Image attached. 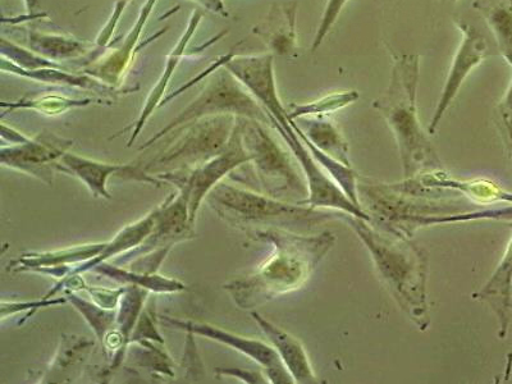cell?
<instances>
[{
    "label": "cell",
    "mask_w": 512,
    "mask_h": 384,
    "mask_svg": "<svg viewBox=\"0 0 512 384\" xmlns=\"http://www.w3.org/2000/svg\"><path fill=\"white\" fill-rule=\"evenodd\" d=\"M250 235L272 244L274 253L251 276L224 285L242 309H254L299 290L337 240L335 233L329 231L310 236L280 228L256 230Z\"/></svg>",
    "instance_id": "cell-1"
},
{
    "label": "cell",
    "mask_w": 512,
    "mask_h": 384,
    "mask_svg": "<svg viewBox=\"0 0 512 384\" xmlns=\"http://www.w3.org/2000/svg\"><path fill=\"white\" fill-rule=\"evenodd\" d=\"M372 256L379 276L393 299L408 317L425 331L431 324L427 295L428 254L410 237L388 230H378L369 221L342 213Z\"/></svg>",
    "instance_id": "cell-2"
},
{
    "label": "cell",
    "mask_w": 512,
    "mask_h": 384,
    "mask_svg": "<svg viewBox=\"0 0 512 384\" xmlns=\"http://www.w3.org/2000/svg\"><path fill=\"white\" fill-rule=\"evenodd\" d=\"M390 85L373 108L382 114L395 136L406 180L440 171L442 163L418 118L416 98L420 79L419 54H393Z\"/></svg>",
    "instance_id": "cell-3"
},
{
    "label": "cell",
    "mask_w": 512,
    "mask_h": 384,
    "mask_svg": "<svg viewBox=\"0 0 512 384\" xmlns=\"http://www.w3.org/2000/svg\"><path fill=\"white\" fill-rule=\"evenodd\" d=\"M205 201L232 226L267 230L280 228L292 232H309L322 223L340 219L341 212H331L272 198L263 192L239 189L221 182L209 192Z\"/></svg>",
    "instance_id": "cell-4"
},
{
    "label": "cell",
    "mask_w": 512,
    "mask_h": 384,
    "mask_svg": "<svg viewBox=\"0 0 512 384\" xmlns=\"http://www.w3.org/2000/svg\"><path fill=\"white\" fill-rule=\"evenodd\" d=\"M241 127L242 143L250 155L254 181L259 190L272 198L296 199V203L308 199L309 187L301 177L291 155L273 139L264 123L253 118L237 117ZM286 201V200H285Z\"/></svg>",
    "instance_id": "cell-5"
},
{
    "label": "cell",
    "mask_w": 512,
    "mask_h": 384,
    "mask_svg": "<svg viewBox=\"0 0 512 384\" xmlns=\"http://www.w3.org/2000/svg\"><path fill=\"white\" fill-rule=\"evenodd\" d=\"M236 118L232 114H221L190 123L185 126V134L178 136L175 143L168 144L162 153L146 164V172L160 175L192 169L216 158L226 149Z\"/></svg>",
    "instance_id": "cell-6"
},
{
    "label": "cell",
    "mask_w": 512,
    "mask_h": 384,
    "mask_svg": "<svg viewBox=\"0 0 512 384\" xmlns=\"http://www.w3.org/2000/svg\"><path fill=\"white\" fill-rule=\"evenodd\" d=\"M232 114L236 117L253 118V120L272 125L267 111L260 107L258 102L241 88L233 79L232 73L221 72L210 82L207 89L194 100L184 112L173 120L167 127L155 134L152 139L146 141L140 150L152 148L158 141L172 134L173 131L190 125L203 118Z\"/></svg>",
    "instance_id": "cell-7"
},
{
    "label": "cell",
    "mask_w": 512,
    "mask_h": 384,
    "mask_svg": "<svg viewBox=\"0 0 512 384\" xmlns=\"http://www.w3.org/2000/svg\"><path fill=\"white\" fill-rule=\"evenodd\" d=\"M249 163L250 155L242 143L239 118H236V125L233 128L230 141H228L226 149L216 158L192 169L160 173L158 178L175 185L178 191L185 196L187 205H189L190 221L195 224L201 204L209 192L221 184L224 177Z\"/></svg>",
    "instance_id": "cell-8"
},
{
    "label": "cell",
    "mask_w": 512,
    "mask_h": 384,
    "mask_svg": "<svg viewBox=\"0 0 512 384\" xmlns=\"http://www.w3.org/2000/svg\"><path fill=\"white\" fill-rule=\"evenodd\" d=\"M159 320L166 324V326L178 329V331L191 332L195 336L207 337L210 340L219 342V344L232 347L233 350L241 352V354L256 361L267 372V377L271 383H295L294 378L288 373L276 349L271 345L265 344L263 341L235 335V333L224 331V329L212 326L209 323L177 319L168 317V315H163Z\"/></svg>",
    "instance_id": "cell-9"
},
{
    "label": "cell",
    "mask_w": 512,
    "mask_h": 384,
    "mask_svg": "<svg viewBox=\"0 0 512 384\" xmlns=\"http://www.w3.org/2000/svg\"><path fill=\"white\" fill-rule=\"evenodd\" d=\"M157 210L153 231L143 244L121 255L116 260L117 265L131 263L132 260L153 251L172 249L178 242L194 239V224L190 221L189 205L180 191L177 195L171 194Z\"/></svg>",
    "instance_id": "cell-10"
},
{
    "label": "cell",
    "mask_w": 512,
    "mask_h": 384,
    "mask_svg": "<svg viewBox=\"0 0 512 384\" xmlns=\"http://www.w3.org/2000/svg\"><path fill=\"white\" fill-rule=\"evenodd\" d=\"M71 145L72 141L57 139L56 136H40L35 140L25 137L21 143L3 148L0 162L3 167L16 169L52 185L59 160L67 154Z\"/></svg>",
    "instance_id": "cell-11"
},
{
    "label": "cell",
    "mask_w": 512,
    "mask_h": 384,
    "mask_svg": "<svg viewBox=\"0 0 512 384\" xmlns=\"http://www.w3.org/2000/svg\"><path fill=\"white\" fill-rule=\"evenodd\" d=\"M455 25L463 35V39H461L459 49H457L454 61H452L451 70L448 72L445 88L442 90L436 112H434L432 121L429 123L428 132L431 135L437 131L447 109L455 102L466 77L482 63L488 53L486 39L474 26L460 20H456Z\"/></svg>",
    "instance_id": "cell-12"
},
{
    "label": "cell",
    "mask_w": 512,
    "mask_h": 384,
    "mask_svg": "<svg viewBox=\"0 0 512 384\" xmlns=\"http://www.w3.org/2000/svg\"><path fill=\"white\" fill-rule=\"evenodd\" d=\"M58 171L79 178L95 198L108 200L112 199L111 192L107 189L108 180L114 176L122 180L139 181L157 187L166 184L160 178L150 176L144 167L135 166V164L103 163L71 153L64 154L59 160Z\"/></svg>",
    "instance_id": "cell-13"
},
{
    "label": "cell",
    "mask_w": 512,
    "mask_h": 384,
    "mask_svg": "<svg viewBox=\"0 0 512 384\" xmlns=\"http://www.w3.org/2000/svg\"><path fill=\"white\" fill-rule=\"evenodd\" d=\"M107 245V242L75 246V248L50 253H29L21 255L9 264V271L36 272L48 276L64 278L72 272L77 264L88 262L98 256Z\"/></svg>",
    "instance_id": "cell-14"
},
{
    "label": "cell",
    "mask_w": 512,
    "mask_h": 384,
    "mask_svg": "<svg viewBox=\"0 0 512 384\" xmlns=\"http://www.w3.org/2000/svg\"><path fill=\"white\" fill-rule=\"evenodd\" d=\"M251 317L262 329L265 337L271 342L278 355L281 356L283 364H285L291 377L294 378L295 383H319L317 376L314 374L312 364H310L309 356L306 354L305 347L296 337L290 335L285 329L269 322L268 319H265L258 312H251Z\"/></svg>",
    "instance_id": "cell-15"
},
{
    "label": "cell",
    "mask_w": 512,
    "mask_h": 384,
    "mask_svg": "<svg viewBox=\"0 0 512 384\" xmlns=\"http://www.w3.org/2000/svg\"><path fill=\"white\" fill-rule=\"evenodd\" d=\"M511 286H512V239L509 248L506 250L504 259L493 273L491 280L483 286L478 294L473 295L474 299L487 301L493 312L500 320V336H506L507 327L510 322L511 310Z\"/></svg>",
    "instance_id": "cell-16"
},
{
    "label": "cell",
    "mask_w": 512,
    "mask_h": 384,
    "mask_svg": "<svg viewBox=\"0 0 512 384\" xmlns=\"http://www.w3.org/2000/svg\"><path fill=\"white\" fill-rule=\"evenodd\" d=\"M157 212L158 210L155 208L148 216L141 218L140 221L128 224V226L117 233L113 240L107 242L102 253L95 256L94 259L88 260V262L75 265L71 274H82L93 271L95 267L107 262L108 259L126 254L128 251L134 250L137 246L143 244L146 237L153 231ZM68 276H70V274H68Z\"/></svg>",
    "instance_id": "cell-17"
},
{
    "label": "cell",
    "mask_w": 512,
    "mask_h": 384,
    "mask_svg": "<svg viewBox=\"0 0 512 384\" xmlns=\"http://www.w3.org/2000/svg\"><path fill=\"white\" fill-rule=\"evenodd\" d=\"M296 12L297 3L285 4L272 9L268 22L255 29V34L262 36L272 52L280 56H290L296 52Z\"/></svg>",
    "instance_id": "cell-18"
},
{
    "label": "cell",
    "mask_w": 512,
    "mask_h": 384,
    "mask_svg": "<svg viewBox=\"0 0 512 384\" xmlns=\"http://www.w3.org/2000/svg\"><path fill=\"white\" fill-rule=\"evenodd\" d=\"M301 131L323 153L351 167L349 144L335 123L324 116L299 118Z\"/></svg>",
    "instance_id": "cell-19"
},
{
    "label": "cell",
    "mask_w": 512,
    "mask_h": 384,
    "mask_svg": "<svg viewBox=\"0 0 512 384\" xmlns=\"http://www.w3.org/2000/svg\"><path fill=\"white\" fill-rule=\"evenodd\" d=\"M93 272L112 278L113 281L120 282L123 286H139L145 288V290L155 292V294H175V292L186 290L185 283L175 280V278L159 276L157 273H137L107 262L99 264L98 267L93 269Z\"/></svg>",
    "instance_id": "cell-20"
},
{
    "label": "cell",
    "mask_w": 512,
    "mask_h": 384,
    "mask_svg": "<svg viewBox=\"0 0 512 384\" xmlns=\"http://www.w3.org/2000/svg\"><path fill=\"white\" fill-rule=\"evenodd\" d=\"M292 125H294L297 134H299L301 140L304 141L306 148L310 150V153H312L314 159L317 160L319 166L341 187V190L345 192L347 198L361 208L358 175L352 171L351 167L338 162V160L329 157V155L323 153L322 150H319L317 146L305 136L301 128L297 126L296 121H292Z\"/></svg>",
    "instance_id": "cell-21"
},
{
    "label": "cell",
    "mask_w": 512,
    "mask_h": 384,
    "mask_svg": "<svg viewBox=\"0 0 512 384\" xmlns=\"http://www.w3.org/2000/svg\"><path fill=\"white\" fill-rule=\"evenodd\" d=\"M199 20L200 15L196 13V15L192 17V21L189 26V30H187L186 32V35H184V38L181 39L180 43H178L177 45V48L173 50L171 57H169L167 71L164 72L162 79H160L158 85L155 86L152 93H150L148 100H146L145 108L143 109V112H141L139 120H137L135 126H130L126 128L125 131H127L128 128H132L131 137L130 140H128L127 146H131L132 144H134V141L137 139V136L140 135V131L143 130L146 121L149 120L150 116H152V113L154 112V109L159 107L160 102H162V96L164 91H166L167 89L169 80H171L172 72L173 70H175L178 61H180L182 53H184L187 41H189L192 34H194L196 26H198L199 24Z\"/></svg>",
    "instance_id": "cell-22"
},
{
    "label": "cell",
    "mask_w": 512,
    "mask_h": 384,
    "mask_svg": "<svg viewBox=\"0 0 512 384\" xmlns=\"http://www.w3.org/2000/svg\"><path fill=\"white\" fill-rule=\"evenodd\" d=\"M473 7L486 18L502 53L512 63V0H477Z\"/></svg>",
    "instance_id": "cell-23"
},
{
    "label": "cell",
    "mask_w": 512,
    "mask_h": 384,
    "mask_svg": "<svg viewBox=\"0 0 512 384\" xmlns=\"http://www.w3.org/2000/svg\"><path fill=\"white\" fill-rule=\"evenodd\" d=\"M94 346V341H90L86 337L63 338L61 349H59L52 367L49 368L44 382H62V378H68V370L75 369L77 365L82 364Z\"/></svg>",
    "instance_id": "cell-24"
},
{
    "label": "cell",
    "mask_w": 512,
    "mask_h": 384,
    "mask_svg": "<svg viewBox=\"0 0 512 384\" xmlns=\"http://www.w3.org/2000/svg\"><path fill=\"white\" fill-rule=\"evenodd\" d=\"M67 301L75 306L77 312L85 318L93 329L95 336L103 342L105 336L108 335L112 329L116 328L117 324V309H105L94 301L82 299V297L73 294V291H66Z\"/></svg>",
    "instance_id": "cell-25"
},
{
    "label": "cell",
    "mask_w": 512,
    "mask_h": 384,
    "mask_svg": "<svg viewBox=\"0 0 512 384\" xmlns=\"http://www.w3.org/2000/svg\"><path fill=\"white\" fill-rule=\"evenodd\" d=\"M360 98L358 91H340V93H333L323 96L312 103L305 104H291V111L288 112L291 120H299L304 117H320L326 114L340 111L347 105L355 103Z\"/></svg>",
    "instance_id": "cell-26"
},
{
    "label": "cell",
    "mask_w": 512,
    "mask_h": 384,
    "mask_svg": "<svg viewBox=\"0 0 512 384\" xmlns=\"http://www.w3.org/2000/svg\"><path fill=\"white\" fill-rule=\"evenodd\" d=\"M135 350L130 351L132 363L136 367L146 368L163 374L164 377H175L173 361L168 355L166 345L154 341L137 342Z\"/></svg>",
    "instance_id": "cell-27"
},
{
    "label": "cell",
    "mask_w": 512,
    "mask_h": 384,
    "mask_svg": "<svg viewBox=\"0 0 512 384\" xmlns=\"http://www.w3.org/2000/svg\"><path fill=\"white\" fill-rule=\"evenodd\" d=\"M155 2H157V0H149L148 4L143 8V12H141V16L139 18V22H137L135 30H132L131 34L128 35L125 43V49L118 50L111 59H108L104 66H100L98 70H95V76H98L100 79L107 82H113L116 80V77L121 75L122 70H125L128 58H130L132 45H134L135 40L139 38L141 27H143L146 20H148L150 11H152Z\"/></svg>",
    "instance_id": "cell-28"
},
{
    "label": "cell",
    "mask_w": 512,
    "mask_h": 384,
    "mask_svg": "<svg viewBox=\"0 0 512 384\" xmlns=\"http://www.w3.org/2000/svg\"><path fill=\"white\" fill-rule=\"evenodd\" d=\"M30 47L44 56L59 59L79 56L84 52L85 44L79 41L64 39L61 36L30 35Z\"/></svg>",
    "instance_id": "cell-29"
},
{
    "label": "cell",
    "mask_w": 512,
    "mask_h": 384,
    "mask_svg": "<svg viewBox=\"0 0 512 384\" xmlns=\"http://www.w3.org/2000/svg\"><path fill=\"white\" fill-rule=\"evenodd\" d=\"M91 103L90 99L85 100H75L63 98V96L57 95H47L43 96V98L31 99V100H21V102L7 104L3 103V108L9 109H18V108H29L35 109V111L45 113V114H61L63 112L68 111L71 108L77 107H85Z\"/></svg>",
    "instance_id": "cell-30"
},
{
    "label": "cell",
    "mask_w": 512,
    "mask_h": 384,
    "mask_svg": "<svg viewBox=\"0 0 512 384\" xmlns=\"http://www.w3.org/2000/svg\"><path fill=\"white\" fill-rule=\"evenodd\" d=\"M9 70L11 71H18V75H22L25 77H30V79L38 80V81H44V82H63V84L73 85V86H80L82 89H89L94 88L95 84L94 81H91L90 79H86V77H79V76H72L68 75L66 72H58V71H45V70H39V71H25L21 70L20 67L11 66L9 67Z\"/></svg>",
    "instance_id": "cell-31"
},
{
    "label": "cell",
    "mask_w": 512,
    "mask_h": 384,
    "mask_svg": "<svg viewBox=\"0 0 512 384\" xmlns=\"http://www.w3.org/2000/svg\"><path fill=\"white\" fill-rule=\"evenodd\" d=\"M349 0H328L326 9H324L322 20L315 34V38L312 45V52H317V49L322 45L324 39L335 26L338 17H340L342 9L346 6Z\"/></svg>",
    "instance_id": "cell-32"
},
{
    "label": "cell",
    "mask_w": 512,
    "mask_h": 384,
    "mask_svg": "<svg viewBox=\"0 0 512 384\" xmlns=\"http://www.w3.org/2000/svg\"><path fill=\"white\" fill-rule=\"evenodd\" d=\"M141 341H154L158 342V344L166 345L158 331L157 324H155L153 310H143L139 320H137L134 332H132L131 344H137V342Z\"/></svg>",
    "instance_id": "cell-33"
},
{
    "label": "cell",
    "mask_w": 512,
    "mask_h": 384,
    "mask_svg": "<svg viewBox=\"0 0 512 384\" xmlns=\"http://www.w3.org/2000/svg\"><path fill=\"white\" fill-rule=\"evenodd\" d=\"M67 303V297H59V299H47V297H43V300L36 301H27V303H7V301H3L2 306V320L7 319L8 317H12L13 314L24 312V310H29V315H27L26 320L31 317L36 310L41 308H48V306H57Z\"/></svg>",
    "instance_id": "cell-34"
},
{
    "label": "cell",
    "mask_w": 512,
    "mask_h": 384,
    "mask_svg": "<svg viewBox=\"0 0 512 384\" xmlns=\"http://www.w3.org/2000/svg\"><path fill=\"white\" fill-rule=\"evenodd\" d=\"M81 290L88 292L94 303L103 306L105 309H117L120 304L123 292L126 291V286L117 288V290H108V288L91 287L82 283Z\"/></svg>",
    "instance_id": "cell-35"
},
{
    "label": "cell",
    "mask_w": 512,
    "mask_h": 384,
    "mask_svg": "<svg viewBox=\"0 0 512 384\" xmlns=\"http://www.w3.org/2000/svg\"><path fill=\"white\" fill-rule=\"evenodd\" d=\"M2 47L9 49V53L3 52L4 57L7 56L9 59H15V61L18 63V66L25 67L26 70L34 71L36 68L40 67H54L53 63L35 57L34 54L26 52L24 49L17 48L16 45L7 43L6 40H3Z\"/></svg>",
    "instance_id": "cell-36"
},
{
    "label": "cell",
    "mask_w": 512,
    "mask_h": 384,
    "mask_svg": "<svg viewBox=\"0 0 512 384\" xmlns=\"http://www.w3.org/2000/svg\"><path fill=\"white\" fill-rule=\"evenodd\" d=\"M194 333L187 332V341L185 345V356H184V367H187V374H190V370H195L196 377L198 379L203 376L204 368L203 363L198 355V350H196V344L194 340Z\"/></svg>",
    "instance_id": "cell-37"
},
{
    "label": "cell",
    "mask_w": 512,
    "mask_h": 384,
    "mask_svg": "<svg viewBox=\"0 0 512 384\" xmlns=\"http://www.w3.org/2000/svg\"><path fill=\"white\" fill-rule=\"evenodd\" d=\"M218 376H230L236 379H241L245 383H267L262 373L245 372L242 369L233 368H218L216 369Z\"/></svg>",
    "instance_id": "cell-38"
},
{
    "label": "cell",
    "mask_w": 512,
    "mask_h": 384,
    "mask_svg": "<svg viewBox=\"0 0 512 384\" xmlns=\"http://www.w3.org/2000/svg\"><path fill=\"white\" fill-rule=\"evenodd\" d=\"M502 117H504L505 125L509 130L512 139V85L509 93L506 95L505 102L501 105Z\"/></svg>",
    "instance_id": "cell-39"
},
{
    "label": "cell",
    "mask_w": 512,
    "mask_h": 384,
    "mask_svg": "<svg viewBox=\"0 0 512 384\" xmlns=\"http://www.w3.org/2000/svg\"><path fill=\"white\" fill-rule=\"evenodd\" d=\"M196 2L203 4V6L208 8L209 11L222 13V15L227 16V13L224 12V8L222 6V0H196Z\"/></svg>",
    "instance_id": "cell-40"
},
{
    "label": "cell",
    "mask_w": 512,
    "mask_h": 384,
    "mask_svg": "<svg viewBox=\"0 0 512 384\" xmlns=\"http://www.w3.org/2000/svg\"><path fill=\"white\" fill-rule=\"evenodd\" d=\"M26 3L27 7H29V9H32L34 8L35 4L38 3V0H26Z\"/></svg>",
    "instance_id": "cell-41"
},
{
    "label": "cell",
    "mask_w": 512,
    "mask_h": 384,
    "mask_svg": "<svg viewBox=\"0 0 512 384\" xmlns=\"http://www.w3.org/2000/svg\"><path fill=\"white\" fill-rule=\"evenodd\" d=\"M448 2H456V0H448Z\"/></svg>",
    "instance_id": "cell-42"
}]
</instances>
